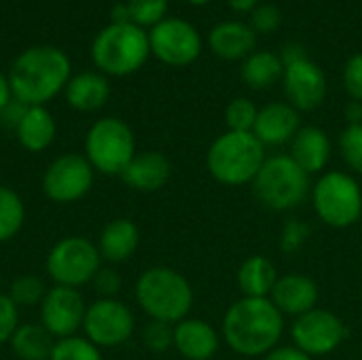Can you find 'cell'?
Returning a JSON list of instances; mask_svg holds the SVG:
<instances>
[{
    "label": "cell",
    "mask_w": 362,
    "mask_h": 360,
    "mask_svg": "<svg viewBox=\"0 0 362 360\" xmlns=\"http://www.w3.org/2000/svg\"><path fill=\"white\" fill-rule=\"evenodd\" d=\"M13 100V91H11V83H8V74H4L0 70V112L11 104Z\"/></svg>",
    "instance_id": "cell-44"
},
{
    "label": "cell",
    "mask_w": 362,
    "mask_h": 360,
    "mask_svg": "<svg viewBox=\"0 0 362 360\" xmlns=\"http://www.w3.org/2000/svg\"><path fill=\"white\" fill-rule=\"evenodd\" d=\"M218 346L216 329L202 318H185L174 325V348L187 360H210Z\"/></svg>",
    "instance_id": "cell-19"
},
{
    "label": "cell",
    "mask_w": 362,
    "mask_h": 360,
    "mask_svg": "<svg viewBox=\"0 0 362 360\" xmlns=\"http://www.w3.org/2000/svg\"><path fill=\"white\" fill-rule=\"evenodd\" d=\"M170 176H172V166L168 157L159 151L136 153V157L129 161V166L121 174L123 182L129 189L142 191V193H153V191L163 189Z\"/></svg>",
    "instance_id": "cell-18"
},
{
    "label": "cell",
    "mask_w": 362,
    "mask_h": 360,
    "mask_svg": "<svg viewBox=\"0 0 362 360\" xmlns=\"http://www.w3.org/2000/svg\"><path fill=\"white\" fill-rule=\"evenodd\" d=\"M95 293L100 295V299H115L117 293L121 291V278L115 269H108V267H102L95 278L91 280Z\"/></svg>",
    "instance_id": "cell-39"
},
{
    "label": "cell",
    "mask_w": 362,
    "mask_h": 360,
    "mask_svg": "<svg viewBox=\"0 0 362 360\" xmlns=\"http://www.w3.org/2000/svg\"><path fill=\"white\" fill-rule=\"evenodd\" d=\"M64 95L70 108L78 112H95L110 98L108 76H104L98 70H85V72L72 74L64 89Z\"/></svg>",
    "instance_id": "cell-22"
},
{
    "label": "cell",
    "mask_w": 362,
    "mask_h": 360,
    "mask_svg": "<svg viewBox=\"0 0 362 360\" xmlns=\"http://www.w3.org/2000/svg\"><path fill=\"white\" fill-rule=\"evenodd\" d=\"M263 360H314L308 356L303 350H299L297 346H278L272 352H267Z\"/></svg>",
    "instance_id": "cell-40"
},
{
    "label": "cell",
    "mask_w": 362,
    "mask_h": 360,
    "mask_svg": "<svg viewBox=\"0 0 362 360\" xmlns=\"http://www.w3.org/2000/svg\"><path fill=\"white\" fill-rule=\"evenodd\" d=\"M136 301L151 320L178 325L193 308V289L180 272L159 265L138 278Z\"/></svg>",
    "instance_id": "cell-4"
},
{
    "label": "cell",
    "mask_w": 362,
    "mask_h": 360,
    "mask_svg": "<svg viewBox=\"0 0 362 360\" xmlns=\"http://www.w3.org/2000/svg\"><path fill=\"white\" fill-rule=\"evenodd\" d=\"M134 325L136 323L132 310L115 297V299H98L91 306H87L83 331L85 337L102 350V348L123 346L132 337Z\"/></svg>",
    "instance_id": "cell-12"
},
{
    "label": "cell",
    "mask_w": 362,
    "mask_h": 360,
    "mask_svg": "<svg viewBox=\"0 0 362 360\" xmlns=\"http://www.w3.org/2000/svg\"><path fill=\"white\" fill-rule=\"evenodd\" d=\"M91 62L104 76H129L138 72L148 55V30L127 21L104 25L91 42Z\"/></svg>",
    "instance_id": "cell-3"
},
{
    "label": "cell",
    "mask_w": 362,
    "mask_h": 360,
    "mask_svg": "<svg viewBox=\"0 0 362 360\" xmlns=\"http://www.w3.org/2000/svg\"><path fill=\"white\" fill-rule=\"evenodd\" d=\"M125 4L129 11V21L144 30L155 28L168 15V0H127Z\"/></svg>",
    "instance_id": "cell-31"
},
{
    "label": "cell",
    "mask_w": 362,
    "mask_h": 360,
    "mask_svg": "<svg viewBox=\"0 0 362 360\" xmlns=\"http://www.w3.org/2000/svg\"><path fill=\"white\" fill-rule=\"evenodd\" d=\"M142 342L151 352H165L174 346V325L151 320L142 331Z\"/></svg>",
    "instance_id": "cell-34"
},
{
    "label": "cell",
    "mask_w": 362,
    "mask_h": 360,
    "mask_svg": "<svg viewBox=\"0 0 362 360\" xmlns=\"http://www.w3.org/2000/svg\"><path fill=\"white\" fill-rule=\"evenodd\" d=\"M312 204L325 225L348 229L361 221L362 187L348 172H325L312 189Z\"/></svg>",
    "instance_id": "cell-7"
},
{
    "label": "cell",
    "mask_w": 362,
    "mask_h": 360,
    "mask_svg": "<svg viewBox=\"0 0 362 360\" xmlns=\"http://www.w3.org/2000/svg\"><path fill=\"white\" fill-rule=\"evenodd\" d=\"M45 269L55 286L81 289L102 269L98 244L81 236H68L55 242L47 255Z\"/></svg>",
    "instance_id": "cell-9"
},
{
    "label": "cell",
    "mask_w": 362,
    "mask_h": 360,
    "mask_svg": "<svg viewBox=\"0 0 362 360\" xmlns=\"http://www.w3.org/2000/svg\"><path fill=\"white\" fill-rule=\"evenodd\" d=\"M87 303L78 289L53 286L40 303V325L55 337L66 339L83 327Z\"/></svg>",
    "instance_id": "cell-14"
},
{
    "label": "cell",
    "mask_w": 362,
    "mask_h": 360,
    "mask_svg": "<svg viewBox=\"0 0 362 360\" xmlns=\"http://www.w3.org/2000/svg\"><path fill=\"white\" fill-rule=\"evenodd\" d=\"M288 155L305 174H320L325 172L331 159V140L327 132L316 125L301 127L291 140Z\"/></svg>",
    "instance_id": "cell-21"
},
{
    "label": "cell",
    "mask_w": 362,
    "mask_h": 360,
    "mask_svg": "<svg viewBox=\"0 0 362 360\" xmlns=\"http://www.w3.org/2000/svg\"><path fill=\"white\" fill-rule=\"evenodd\" d=\"M312 229L305 221H288L282 229V240H280V246L284 252H297L310 238Z\"/></svg>",
    "instance_id": "cell-37"
},
{
    "label": "cell",
    "mask_w": 362,
    "mask_h": 360,
    "mask_svg": "<svg viewBox=\"0 0 362 360\" xmlns=\"http://www.w3.org/2000/svg\"><path fill=\"white\" fill-rule=\"evenodd\" d=\"M57 134V125L53 115L47 110V106H28L21 121L15 127V136L19 144L30 153H42L47 151Z\"/></svg>",
    "instance_id": "cell-24"
},
{
    "label": "cell",
    "mask_w": 362,
    "mask_h": 360,
    "mask_svg": "<svg viewBox=\"0 0 362 360\" xmlns=\"http://www.w3.org/2000/svg\"><path fill=\"white\" fill-rule=\"evenodd\" d=\"M55 337L42 327V325H19V329L15 331V335L11 337V350L19 360H49L53 346H55Z\"/></svg>",
    "instance_id": "cell-27"
},
{
    "label": "cell",
    "mask_w": 362,
    "mask_h": 360,
    "mask_svg": "<svg viewBox=\"0 0 362 360\" xmlns=\"http://www.w3.org/2000/svg\"><path fill=\"white\" fill-rule=\"evenodd\" d=\"M291 335L295 346L314 359L335 352L346 342L348 327L337 314L322 308H314L303 316L295 318Z\"/></svg>",
    "instance_id": "cell-13"
},
{
    "label": "cell",
    "mask_w": 362,
    "mask_h": 360,
    "mask_svg": "<svg viewBox=\"0 0 362 360\" xmlns=\"http://www.w3.org/2000/svg\"><path fill=\"white\" fill-rule=\"evenodd\" d=\"M282 85L288 104L299 112L316 110L327 98V76L310 57L286 64Z\"/></svg>",
    "instance_id": "cell-15"
},
{
    "label": "cell",
    "mask_w": 362,
    "mask_h": 360,
    "mask_svg": "<svg viewBox=\"0 0 362 360\" xmlns=\"http://www.w3.org/2000/svg\"><path fill=\"white\" fill-rule=\"evenodd\" d=\"M6 74L15 100L25 106H45L66 89L72 62L59 47L32 45L13 59Z\"/></svg>",
    "instance_id": "cell-1"
},
{
    "label": "cell",
    "mask_w": 362,
    "mask_h": 360,
    "mask_svg": "<svg viewBox=\"0 0 362 360\" xmlns=\"http://www.w3.org/2000/svg\"><path fill=\"white\" fill-rule=\"evenodd\" d=\"M259 117V108L248 98H235L225 108V123L229 132H252Z\"/></svg>",
    "instance_id": "cell-32"
},
{
    "label": "cell",
    "mask_w": 362,
    "mask_h": 360,
    "mask_svg": "<svg viewBox=\"0 0 362 360\" xmlns=\"http://www.w3.org/2000/svg\"><path fill=\"white\" fill-rule=\"evenodd\" d=\"M208 42L214 55H218L221 59L244 62L255 51L257 32L250 28V23L244 21H221L210 30Z\"/></svg>",
    "instance_id": "cell-20"
},
{
    "label": "cell",
    "mask_w": 362,
    "mask_h": 360,
    "mask_svg": "<svg viewBox=\"0 0 362 360\" xmlns=\"http://www.w3.org/2000/svg\"><path fill=\"white\" fill-rule=\"evenodd\" d=\"M305 57H308V53H305V49L299 42H288L282 49V53H280V59H282L284 66L286 64H293V62H299V59H305Z\"/></svg>",
    "instance_id": "cell-42"
},
{
    "label": "cell",
    "mask_w": 362,
    "mask_h": 360,
    "mask_svg": "<svg viewBox=\"0 0 362 360\" xmlns=\"http://www.w3.org/2000/svg\"><path fill=\"white\" fill-rule=\"evenodd\" d=\"M301 129V115L288 102H269L259 108L252 134L263 146H282Z\"/></svg>",
    "instance_id": "cell-16"
},
{
    "label": "cell",
    "mask_w": 362,
    "mask_h": 360,
    "mask_svg": "<svg viewBox=\"0 0 362 360\" xmlns=\"http://www.w3.org/2000/svg\"><path fill=\"white\" fill-rule=\"evenodd\" d=\"M85 157L91 168L104 176H121L136 157V138L132 127L117 117H102L85 136Z\"/></svg>",
    "instance_id": "cell-8"
},
{
    "label": "cell",
    "mask_w": 362,
    "mask_h": 360,
    "mask_svg": "<svg viewBox=\"0 0 362 360\" xmlns=\"http://www.w3.org/2000/svg\"><path fill=\"white\" fill-rule=\"evenodd\" d=\"M25 108H28L25 104H21L19 100H15V98H13V100H11V104L0 112V119L4 121V125H8V127H13V129H15V127H17V123L21 121V117H23Z\"/></svg>",
    "instance_id": "cell-41"
},
{
    "label": "cell",
    "mask_w": 362,
    "mask_h": 360,
    "mask_svg": "<svg viewBox=\"0 0 362 360\" xmlns=\"http://www.w3.org/2000/svg\"><path fill=\"white\" fill-rule=\"evenodd\" d=\"M17 329H19V308L8 295L0 293V346L8 344Z\"/></svg>",
    "instance_id": "cell-36"
},
{
    "label": "cell",
    "mask_w": 362,
    "mask_h": 360,
    "mask_svg": "<svg viewBox=\"0 0 362 360\" xmlns=\"http://www.w3.org/2000/svg\"><path fill=\"white\" fill-rule=\"evenodd\" d=\"M49 360H104L98 346H93L87 337H66L57 339Z\"/></svg>",
    "instance_id": "cell-30"
},
{
    "label": "cell",
    "mask_w": 362,
    "mask_h": 360,
    "mask_svg": "<svg viewBox=\"0 0 362 360\" xmlns=\"http://www.w3.org/2000/svg\"><path fill=\"white\" fill-rule=\"evenodd\" d=\"M318 284L305 274H284L278 278L269 299L282 316H303L318 303Z\"/></svg>",
    "instance_id": "cell-17"
},
{
    "label": "cell",
    "mask_w": 362,
    "mask_h": 360,
    "mask_svg": "<svg viewBox=\"0 0 362 360\" xmlns=\"http://www.w3.org/2000/svg\"><path fill=\"white\" fill-rule=\"evenodd\" d=\"M129 21V11H127V4L121 2V4H115L110 8V23H127Z\"/></svg>",
    "instance_id": "cell-45"
},
{
    "label": "cell",
    "mask_w": 362,
    "mask_h": 360,
    "mask_svg": "<svg viewBox=\"0 0 362 360\" xmlns=\"http://www.w3.org/2000/svg\"><path fill=\"white\" fill-rule=\"evenodd\" d=\"M151 55L161 64L182 68L193 64L202 53V36L193 23L180 17H165L148 30Z\"/></svg>",
    "instance_id": "cell-10"
},
{
    "label": "cell",
    "mask_w": 362,
    "mask_h": 360,
    "mask_svg": "<svg viewBox=\"0 0 362 360\" xmlns=\"http://www.w3.org/2000/svg\"><path fill=\"white\" fill-rule=\"evenodd\" d=\"M344 117L348 119V125H356L362 123V102L350 100L344 108Z\"/></svg>",
    "instance_id": "cell-43"
},
{
    "label": "cell",
    "mask_w": 362,
    "mask_h": 360,
    "mask_svg": "<svg viewBox=\"0 0 362 360\" xmlns=\"http://www.w3.org/2000/svg\"><path fill=\"white\" fill-rule=\"evenodd\" d=\"M95 170L85 155L66 153L49 163L42 176V193L55 204H72L83 199L93 187Z\"/></svg>",
    "instance_id": "cell-11"
},
{
    "label": "cell",
    "mask_w": 362,
    "mask_h": 360,
    "mask_svg": "<svg viewBox=\"0 0 362 360\" xmlns=\"http://www.w3.org/2000/svg\"><path fill=\"white\" fill-rule=\"evenodd\" d=\"M344 87L350 100L362 102V53L352 55L344 66Z\"/></svg>",
    "instance_id": "cell-38"
},
{
    "label": "cell",
    "mask_w": 362,
    "mask_h": 360,
    "mask_svg": "<svg viewBox=\"0 0 362 360\" xmlns=\"http://www.w3.org/2000/svg\"><path fill=\"white\" fill-rule=\"evenodd\" d=\"M282 21V11L276 4H259L250 13V28L257 34H272Z\"/></svg>",
    "instance_id": "cell-35"
},
{
    "label": "cell",
    "mask_w": 362,
    "mask_h": 360,
    "mask_svg": "<svg viewBox=\"0 0 362 360\" xmlns=\"http://www.w3.org/2000/svg\"><path fill=\"white\" fill-rule=\"evenodd\" d=\"M189 4H195V6H202V4H208L210 0H187Z\"/></svg>",
    "instance_id": "cell-47"
},
{
    "label": "cell",
    "mask_w": 362,
    "mask_h": 360,
    "mask_svg": "<svg viewBox=\"0 0 362 360\" xmlns=\"http://www.w3.org/2000/svg\"><path fill=\"white\" fill-rule=\"evenodd\" d=\"M282 333L284 316L267 297H242L223 318V337L242 356H265L278 348Z\"/></svg>",
    "instance_id": "cell-2"
},
{
    "label": "cell",
    "mask_w": 362,
    "mask_h": 360,
    "mask_svg": "<svg viewBox=\"0 0 362 360\" xmlns=\"http://www.w3.org/2000/svg\"><path fill=\"white\" fill-rule=\"evenodd\" d=\"M47 286L42 282V278L34 276V274H25L19 276L13 284L11 291L6 293L17 308H32V306H40L45 295H47Z\"/></svg>",
    "instance_id": "cell-29"
},
{
    "label": "cell",
    "mask_w": 362,
    "mask_h": 360,
    "mask_svg": "<svg viewBox=\"0 0 362 360\" xmlns=\"http://www.w3.org/2000/svg\"><path fill=\"white\" fill-rule=\"evenodd\" d=\"M278 278H280L278 269L267 257L252 255L238 269V289L242 291V297H261V299L267 297L269 299Z\"/></svg>",
    "instance_id": "cell-25"
},
{
    "label": "cell",
    "mask_w": 362,
    "mask_h": 360,
    "mask_svg": "<svg viewBox=\"0 0 362 360\" xmlns=\"http://www.w3.org/2000/svg\"><path fill=\"white\" fill-rule=\"evenodd\" d=\"M267 155L252 132H225L208 149V172L227 187H242L255 180Z\"/></svg>",
    "instance_id": "cell-5"
},
{
    "label": "cell",
    "mask_w": 362,
    "mask_h": 360,
    "mask_svg": "<svg viewBox=\"0 0 362 360\" xmlns=\"http://www.w3.org/2000/svg\"><path fill=\"white\" fill-rule=\"evenodd\" d=\"M284 76V64L274 51H252L242 62V81L250 89H269Z\"/></svg>",
    "instance_id": "cell-26"
},
{
    "label": "cell",
    "mask_w": 362,
    "mask_h": 360,
    "mask_svg": "<svg viewBox=\"0 0 362 360\" xmlns=\"http://www.w3.org/2000/svg\"><path fill=\"white\" fill-rule=\"evenodd\" d=\"M339 153L346 166L362 176V123L348 125L339 134Z\"/></svg>",
    "instance_id": "cell-33"
},
{
    "label": "cell",
    "mask_w": 362,
    "mask_h": 360,
    "mask_svg": "<svg viewBox=\"0 0 362 360\" xmlns=\"http://www.w3.org/2000/svg\"><path fill=\"white\" fill-rule=\"evenodd\" d=\"M250 185L255 197L274 212L295 210L310 195V174H305L291 155L267 157Z\"/></svg>",
    "instance_id": "cell-6"
},
{
    "label": "cell",
    "mask_w": 362,
    "mask_h": 360,
    "mask_svg": "<svg viewBox=\"0 0 362 360\" xmlns=\"http://www.w3.org/2000/svg\"><path fill=\"white\" fill-rule=\"evenodd\" d=\"M227 2L235 13H252L261 4V0H227Z\"/></svg>",
    "instance_id": "cell-46"
},
{
    "label": "cell",
    "mask_w": 362,
    "mask_h": 360,
    "mask_svg": "<svg viewBox=\"0 0 362 360\" xmlns=\"http://www.w3.org/2000/svg\"><path fill=\"white\" fill-rule=\"evenodd\" d=\"M140 246V231L134 221L129 219H115L110 221L98 240L100 257L108 263H125L134 257V252Z\"/></svg>",
    "instance_id": "cell-23"
},
{
    "label": "cell",
    "mask_w": 362,
    "mask_h": 360,
    "mask_svg": "<svg viewBox=\"0 0 362 360\" xmlns=\"http://www.w3.org/2000/svg\"><path fill=\"white\" fill-rule=\"evenodd\" d=\"M25 221V206L21 197L11 189L0 185V244L13 240Z\"/></svg>",
    "instance_id": "cell-28"
}]
</instances>
